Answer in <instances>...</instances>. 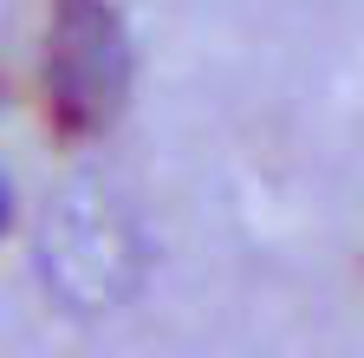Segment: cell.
<instances>
[{
  "mask_svg": "<svg viewBox=\"0 0 364 358\" xmlns=\"http://www.w3.org/2000/svg\"><path fill=\"white\" fill-rule=\"evenodd\" d=\"M39 98H46L53 137H65V144L98 137L124 111V98H130V33H124L111 0H53Z\"/></svg>",
  "mask_w": 364,
  "mask_h": 358,
  "instance_id": "obj_1",
  "label": "cell"
},
{
  "mask_svg": "<svg viewBox=\"0 0 364 358\" xmlns=\"http://www.w3.org/2000/svg\"><path fill=\"white\" fill-rule=\"evenodd\" d=\"M14 228V189H7V176H0V235Z\"/></svg>",
  "mask_w": 364,
  "mask_h": 358,
  "instance_id": "obj_2",
  "label": "cell"
}]
</instances>
